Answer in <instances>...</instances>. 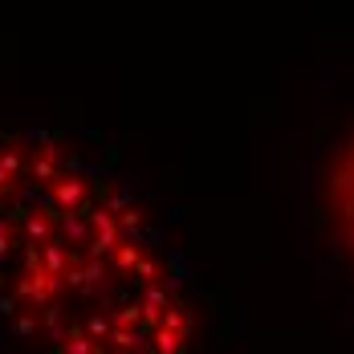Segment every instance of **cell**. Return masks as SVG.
I'll return each instance as SVG.
<instances>
[{
    "label": "cell",
    "instance_id": "cell-1",
    "mask_svg": "<svg viewBox=\"0 0 354 354\" xmlns=\"http://www.w3.org/2000/svg\"><path fill=\"white\" fill-rule=\"evenodd\" d=\"M351 187H354V171H351ZM346 216H351V220H354V204H351V212H346Z\"/></svg>",
    "mask_w": 354,
    "mask_h": 354
}]
</instances>
